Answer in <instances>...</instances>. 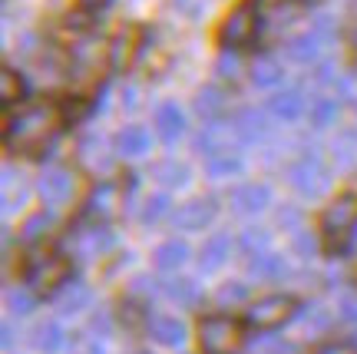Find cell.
<instances>
[{
    "mask_svg": "<svg viewBox=\"0 0 357 354\" xmlns=\"http://www.w3.org/2000/svg\"><path fill=\"white\" fill-rule=\"evenodd\" d=\"M162 291L178 304H199V285L192 279H172V281H166Z\"/></svg>",
    "mask_w": 357,
    "mask_h": 354,
    "instance_id": "cell-27",
    "label": "cell"
},
{
    "mask_svg": "<svg viewBox=\"0 0 357 354\" xmlns=\"http://www.w3.org/2000/svg\"><path fill=\"white\" fill-rule=\"evenodd\" d=\"M63 328H60V321H53V318H47V321H40V325H33V331H30V344L37 348V351H56V348H63Z\"/></svg>",
    "mask_w": 357,
    "mask_h": 354,
    "instance_id": "cell-17",
    "label": "cell"
},
{
    "mask_svg": "<svg viewBox=\"0 0 357 354\" xmlns=\"http://www.w3.org/2000/svg\"><path fill=\"white\" fill-rule=\"evenodd\" d=\"M334 116H337V100H331V96H321V100L311 103V123L318 129L331 126Z\"/></svg>",
    "mask_w": 357,
    "mask_h": 354,
    "instance_id": "cell-30",
    "label": "cell"
},
{
    "mask_svg": "<svg viewBox=\"0 0 357 354\" xmlns=\"http://www.w3.org/2000/svg\"><path fill=\"white\" fill-rule=\"evenodd\" d=\"M222 106H225V100H222V93H218L215 87L202 89V93H199V100H195V110H199L202 119H215V116L222 113Z\"/></svg>",
    "mask_w": 357,
    "mask_h": 354,
    "instance_id": "cell-28",
    "label": "cell"
},
{
    "mask_svg": "<svg viewBox=\"0 0 357 354\" xmlns=\"http://www.w3.org/2000/svg\"><path fill=\"white\" fill-rule=\"evenodd\" d=\"M83 113H86V106H83L79 100H66L63 106H60V116H63V123H66V119L73 123V119H79Z\"/></svg>",
    "mask_w": 357,
    "mask_h": 354,
    "instance_id": "cell-40",
    "label": "cell"
},
{
    "mask_svg": "<svg viewBox=\"0 0 357 354\" xmlns=\"http://www.w3.org/2000/svg\"><path fill=\"white\" fill-rule=\"evenodd\" d=\"M318 354H357V344H351V341H331V344H324Z\"/></svg>",
    "mask_w": 357,
    "mask_h": 354,
    "instance_id": "cell-41",
    "label": "cell"
},
{
    "mask_svg": "<svg viewBox=\"0 0 357 354\" xmlns=\"http://www.w3.org/2000/svg\"><path fill=\"white\" fill-rule=\"evenodd\" d=\"M255 354H291V344H284L281 338H261L255 344Z\"/></svg>",
    "mask_w": 357,
    "mask_h": 354,
    "instance_id": "cell-37",
    "label": "cell"
},
{
    "mask_svg": "<svg viewBox=\"0 0 357 354\" xmlns=\"http://www.w3.org/2000/svg\"><path fill=\"white\" fill-rule=\"evenodd\" d=\"M89 331H93L96 338H106V334H109V318H106V315H96L93 321H89Z\"/></svg>",
    "mask_w": 357,
    "mask_h": 354,
    "instance_id": "cell-43",
    "label": "cell"
},
{
    "mask_svg": "<svg viewBox=\"0 0 357 354\" xmlns=\"http://www.w3.org/2000/svg\"><path fill=\"white\" fill-rule=\"evenodd\" d=\"M215 302L222 304V308H231V304L248 302V285H242V281H229V285H222L218 295H215Z\"/></svg>",
    "mask_w": 357,
    "mask_h": 354,
    "instance_id": "cell-32",
    "label": "cell"
},
{
    "mask_svg": "<svg viewBox=\"0 0 357 354\" xmlns=\"http://www.w3.org/2000/svg\"><path fill=\"white\" fill-rule=\"evenodd\" d=\"M307 321H311V328H328L331 325V311L321 308V304H311L307 308Z\"/></svg>",
    "mask_w": 357,
    "mask_h": 354,
    "instance_id": "cell-38",
    "label": "cell"
},
{
    "mask_svg": "<svg viewBox=\"0 0 357 354\" xmlns=\"http://www.w3.org/2000/svg\"><path fill=\"white\" fill-rule=\"evenodd\" d=\"M79 3H83V7H102L106 0H79Z\"/></svg>",
    "mask_w": 357,
    "mask_h": 354,
    "instance_id": "cell-46",
    "label": "cell"
},
{
    "mask_svg": "<svg viewBox=\"0 0 357 354\" xmlns=\"http://www.w3.org/2000/svg\"><path fill=\"white\" fill-rule=\"evenodd\" d=\"M3 348H13V328L3 325Z\"/></svg>",
    "mask_w": 357,
    "mask_h": 354,
    "instance_id": "cell-45",
    "label": "cell"
},
{
    "mask_svg": "<svg viewBox=\"0 0 357 354\" xmlns=\"http://www.w3.org/2000/svg\"><path fill=\"white\" fill-rule=\"evenodd\" d=\"M70 279V258L66 255H33L26 265V285L33 295H53Z\"/></svg>",
    "mask_w": 357,
    "mask_h": 354,
    "instance_id": "cell-4",
    "label": "cell"
},
{
    "mask_svg": "<svg viewBox=\"0 0 357 354\" xmlns=\"http://www.w3.org/2000/svg\"><path fill=\"white\" fill-rule=\"evenodd\" d=\"M255 34H258V7L252 0L238 3V7L229 13V20L222 24V30H218V37H222V43H225L229 50L248 47V43L255 40Z\"/></svg>",
    "mask_w": 357,
    "mask_h": 354,
    "instance_id": "cell-6",
    "label": "cell"
},
{
    "mask_svg": "<svg viewBox=\"0 0 357 354\" xmlns=\"http://www.w3.org/2000/svg\"><path fill=\"white\" fill-rule=\"evenodd\" d=\"M149 338L155 344H166V348H178L185 341V325L172 315H155L149 318Z\"/></svg>",
    "mask_w": 357,
    "mask_h": 354,
    "instance_id": "cell-15",
    "label": "cell"
},
{
    "mask_svg": "<svg viewBox=\"0 0 357 354\" xmlns=\"http://www.w3.org/2000/svg\"><path fill=\"white\" fill-rule=\"evenodd\" d=\"M231 133H235L242 142H255V140H261V136L268 133V123H265V116L258 113V110H245V113L235 116Z\"/></svg>",
    "mask_w": 357,
    "mask_h": 354,
    "instance_id": "cell-16",
    "label": "cell"
},
{
    "mask_svg": "<svg viewBox=\"0 0 357 354\" xmlns=\"http://www.w3.org/2000/svg\"><path fill=\"white\" fill-rule=\"evenodd\" d=\"M357 226V196L354 192H344L341 199H334L331 209L321 219V228H324V242L331 252H341L351 239V232Z\"/></svg>",
    "mask_w": 357,
    "mask_h": 354,
    "instance_id": "cell-3",
    "label": "cell"
},
{
    "mask_svg": "<svg viewBox=\"0 0 357 354\" xmlns=\"http://www.w3.org/2000/svg\"><path fill=\"white\" fill-rule=\"evenodd\" d=\"M166 212H169V196L166 192H155V196H149L146 205H142V222H159Z\"/></svg>",
    "mask_w": 357,
    "mask_h": 354,
    "instance_id": "cell-35",
    "label": "cell"
},
{
    "mask_svg": "<svg viewBox=\"0 0 357 354\" xmlns=\"http://www.w3.org/2000/svg\"><path fill=\"white\" fill-rule=\"evenodd\" d=\"M149 146H153V140H149V133H146L142 126H126L119 136H116V149L123 152V156H129V159L146 156Z\"/></svg>",
    "mask_w": 357,
    "mask_h": 354,
    "instance_id": "cell-20",
    "label": "cell"
},
{
    "mask_svg": "<svg viewBox=\"0 0 357 354\" xmlns=\"http://www.w3.org/2000/svg\"><path fill=\"white\" fill-rule=\"evenodd\" d=\"M60 123H63L60 110H53V106H30V110H24L20 116H13L7 123V146L13 152L33 156L43 146H50Z\"/></svg>",
    "mask_w": 357,
    "mask_h": 354,
    "instance_id": "cell-1",
    "label": "cell"
},
{
    "mask_svg": "<svg viewBox=\"0 0 357 354\" xmlns=\"http://www.w3.org/2000/svg\"><path fill=\"white\" fill-rule=\"evenodd\" d=\"M136 53H139V30L126 27L109 43V66H113L116 73H126L129 66H132V60H136Z\"/></svg>",
    "mask_w": 357,
    "mask_h": 354,
    "instance_id": "cell-10",
    "label": "cell"
},
{
    "mask_svg": "<svg viewBox=\"0 0 357 354\" xmlns=\"http://www.w3.org/2000/svg\"><path fill=\"white\" fill-rule=\"evenodd\" d=\"M271 199V192L268 186H255V182H248V186H238V189L231 192V209L238 215H255L261 212Z\"/></svg>",
    "mask_w": 357,
    "mask_h": 354,
    "instance_id": "cell-14",
    "label": "cell"
},
{
    "mask_svg": "<svg viewBox=\"0 0 357 354\" xmlns=\"http://www.w3.org/2000/svg\"><path fill=\"white\" fill-rule=\"evenodd\" d=\"M351 37H354V50H357V0H351Z\"/></svg>",
    "mask_w": 357,
    "mask_h": 354,
    "instance_id": "cell-44",
    "label": "cell"
},
{
    "mask_svg": "<svg viewBox=\"0 0 357 354\" xmlns=\"http://www.w3.org/2000/svg\"><path fill=\"white\" fill-rule=\"evenodd\" d=\"M155 126H159V136L166 142H176L182 136V129H185V116H182V110H178L176 103H166L155 113Z\"/></svg>",
    "mask_w": 357,
    "mask_h": 354,
    "instance_id": "cell-18",
    "label": "cell"
},
{
    "mask_svg": "<svg viewBox=\"0 0 357 354\" xmlns=\"http://www.w3.org/2000/svg\"><path fill=\"white\" fill-rule=\"evenodd\" d=\"M334 37V20L331 17H318L311 30H305L301 37H294L288 43V57H291L294 64H314L324 50V43H331Z\"/></svg>",
    "mask_w": 357,
    "mask_h": 354,
    "instance_id": "cell-7",
    "label": "cell"
},
{
    "mask_svg": "<svg viewBox=\"0 0 357 354\" xmlns=\"http://www.w3.org/2000/svg\"><path fill=\"white\" fill-rule=\"evenodd\" d=\"M24 80H20V73H13L10 66L0 73V100H3V106H13V103H20L24 100Z\"/></svg>",
    "mask_w": 357,
    "mask_h": 354,
    "instance_id": "cell-26",
    "label": "cell"
},
{
    "mask_svg": "<svg viewBox=\"0 0 357 354\" xmlns=\"http://www.w3.org/2000/svg\"><path fill=\"white\" fill-rule=\"evenodd\" d=\"M215 219V202L212 199H195V202H185L176 212V226L182 232H195V228L208 226Z\"/></svg>",
    "mask_w": 357,
    "mask_h": 354,
    "instance_id": "cell-13",
    "label": "cell"
},
{
    "mask_svg": "<svg viewBox=\"0 0 357 354\" xmlns=\"http://www.w3.org/2000/svg\"><path fill=\"white\" fill-rule=\"evenodd\" d=\"M337 308H341V315H344L347 321H357V295H354V291H341V302H337Z\"/></svg>",
    "mask_w": 357,
    "mask_h": 354,
    "instance_id": "cell-39",
    "label": "cell"
},
{
    "mask_svg": "<svg viewBox=\"0 0 357 354\" xmlns=\"http://www.w3.org/2000/svg\"><path fill=\"white\" fill-rule=\"evenodd\" d=\"M271 113L278 116V119H298V116L305 113V96H301V89H281L271 96Z\"/></svg>",
    "mask_w": 357,
    "mask_h": 354,
    "instance_id": "cell-19",
    "label": "cell"
},
{
    "mask_svg": "<svg viewBox=\"0 0 357 354\" xmlns=\"http://www.w3.org/2000/svg\"><path fill=\"white\" fill-rule=\"evenodd\" d=\"M288 272V262L275 252H261V255H248V275L255 279H281Z\"/></svg>",
    "mask_w": 357,
    "mask_h": 354,
    "instance_id": "cell-21",
    "label": "cell"
},
{
    "mask_svg": "<svg viewBox=\"0 0 357 354\" xmlns=\"http://www.w3.org/2000/svg\"><path fill=\"white\" fill-rule=\"evenodd\" d=\"M7 308L13 315H26V311H33V295L30 291H7Z\"/></svg>",
    "mask_w": 357,
    "mask_h": 354,
    "instance_id": "cell-36",
    "label": "cell"
},
{
    "mask_svg": "<svg viewBox=\"0 0 357 354\" xmlns=\"http://www.w3.org/2000/svg\"><path fill=\"white\" fill-rule=\"evenodd\" d=\"M288 179H291V186L301 196H321V192L328 189V165L321 163L318 156H305V159H298V163L291 165V172H288Z\"/></svg>",
    "mask_w": 357,
    "mask_h": 354,
    "instance_id": "cell-8",
    "label": "cell"
},
{
    "mask_svg": "<svg viewBox=\"0 0 357 354\" xmlns=\"http://www.w3.org/2000/svg\"><path fill=\"white\" fill-rule=\"evenodd\" d=\"M281 66L275 64V60H258L255 66H252V80H255V87H278L281 83Z\"/></svg>",
    "mask_w": 357,
    "mask_h": 354,
    "instance_id": "cell-29",
    "label": "cell"
},
{
    "mask_svg": "<svg viewBox=\"0 0 357 354\" xmlns=\"http://www.w3.org/2000/svg\"><path fill=\"white\" fill-rule=\"evenodd\" d=\"M66 249L79 258H93L96 252L109 249V232L106 228H77L70 239H66Z\"/></svg>",
    "mask_w": 357,
    "mask_h": 354,
    "instance_id": "cell-12",
    "label": "cell"
},
{
    "mask_svg": "<svg viewBox=\"0 0 357 354\" xmlns=\"http://www.w3.org/2000/svg\"><path fill=\"white\" fill-rule=\"evenodd\" d=\"M53 226V215L50 212H37V215H30L24 222V239L26 242H37L40 235H47V228Z\"/></svg>",
    "mask_w": 357,
    "mask_h": 354,
    "instance_id": "cell-33",
    "label": "cell"
},
{
    "mask_svg": "<svg viewBox=\"0 0 357 354\" xmlns=\"http://www.w3.org/2000/svg\"><path fill=\"white\" fill-rule=\"evenodd\" d=\"M155 176H159V182H166V186H185L189 182V169L182 163H176V159H166V163L155 169Z\"/></svg>",
    "mask_w": 357,
    "mask_h": 354,
    "instance_id": "cell-31",
    "label": "cell"
},
{
    "mask_svg": "<svg viewBox=\"0 0 357 354\" xmlns=\"http://www.w3.org/2000/svg\"><path fill=\"white\" fill-rule=\"evenodd\" d=\"M231 252V239L222 232V235H212V239L205 242V249H202V258H199V265L205 268V272H215L225 258H229Z\"/></svg>",
    "mask_w": 357,
    "mask_h": 354,
    "instance_id": "cell-23",
    "label": "cell"
},
{
    "mask_svg": "<svg viewBox=\"0 0 357 354\" xmlns=\"http://www.w3.org/2000/svg\"><path fill=\"white\" fill-rule=\"evenodd\" d=\"M294 315H298V302L288 298V295H268V298H258V302L248 304V311H245L248 325H252V328H261V331L278 328V325H284V321H291Z\"/></svg>",
    "mask_w": 357,
    "mask_h": 354,
    "instance_id": "cell-5",
    "label": "cell"
},
{
    "mask_svg": "<svg viewBox=\"0 0 357 354\" xmlns=\"http://www.w3.org/2000/svg\"><path fill=\"white\" fill-rule=\"evenodd\" d=\"M123 202H126V192L119 189L116 182H100L96 189L89 192L86 199V215L89 219H100V222H109L123 212Z\"/></svg>",
    "mask_w": 357,
    "mask_h": 354,
    "instance_id": "cell-9",
    "label": "cell"
},
{
    "mask_svg": "<svg viewBox=\"0 0 357 354\" xmlns=\"http://www.w3.org/2000/svg\"><path fill=\"white\" fill-rule=\"evenodd\" d=\"M185 262H189V245L182 239H169L155 249V265L162 268V272H176V268H182Z\"/></svg>",
    "mask_w": 357,
    "mask_h": 354,
    "instance_id": "cell-22",
    "label": "cell"
},
{
    "mask_svg": "<svg viewBox=\"0 0 357 354\" xmlns=\"http://www.w3.org/2000/svg\"><path fill=\"white\" fill-rule=\"evenodd\" d=\"M238 169H242V156H238V152L231 149H222V152H215V156H208V172H212V176H231V172H238Z\"/></svg>",
    "mask_w": 357,
    "mask_h": 354,
    "instance_id": "cell-25",
    "label": "cell"
},
{
    "mask_svg": "<svg viewBox=\"0 0 357 354\" xmlns=\"http://www.w3.org/2000/svg\"><path fill=\"white\" fill-rule=\"evenodd\" d=\"M268 242H271V235H268L265 228H248L242 235V249H245V255H261V252H268Z\"/></svg>",
    "mask_w": 357,
    "mask_h": 354,
    "instance_id": "cell-34",
    "label": "cell"
},
{
    "mask_svg": "<svg viewBox=\"0 0 357 354\" xmlns=\"http://www.w3.org/2000/svg\"><path fill=\"white\" fill-rule=\"evenodd\" d=\"M37 189L47 205H60V202H66L70 192H73V176H70L66 169H47V172L40 176Z\"/></svg>",
    "mask_w": 357,
    "mask_h": 354,
    "instance_id": "cell-11",
    "label": "cell"
},
{
    "mask_svg": "<svg viewBox=\"0 0 357 354\" xmlns=\"http://www.w3.org/2000/svg\"><path fill=\"white\" fill-rule=\"evenodd\" d=\"M294 249H298V252L307 258V255L314 252V242H311V235H305V232L298 228V235H294Z\"/></svg>",
    "mask_w": 357,
    "mask_h": 354,
    "instance_id": "cell-42",
    "label": "cell"
},
{
    "mask_svg": "<svg viewBox=\"0 0 357 354\" xmlns=\"http://www.w3.org/2000/svg\"><path fill=\"white\" fill-rule=\"evenodd\" d=\"M89 302H93V291H89L86 285H79V281H70L66 291L60 295V315H77Z\"/></svg>",
    "mask_w": 357,
    "mask_h": 354,
    "instance_id": "cell-24",
    "label": "cell"
},
{
    "mask_svg": "<svg viewBox=\"0 0 357 354\" xmlns=\"http://www.w3.org/2000/svg\"><path fill=\"white\" fill-rule=\"evenodd\" d=\"M245 344V331L235 318L212 315L199 325V348L202 354H238Z\"/></svg>",
    "mask_w": 357,
    "mask_h": 354,
    "instance_id": "cell-2",
    "label": "cell"
}]
</instances>
